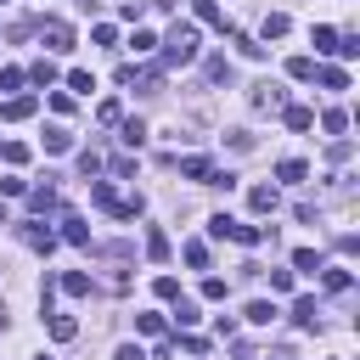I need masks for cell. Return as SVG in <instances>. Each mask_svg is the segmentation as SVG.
Here are the masks:
<instances>
[{"label": "cell", "mask_w": 360, "mask_h": 360, "mask_svg": "<svg viewBox=\"0 0 360 360\" xmlns=\"http://www.w3.org/2000/svg\"><path fill=\"white\" fill-rule=\"evenodd\" d=\"M22 191H28V186H22L17 174H0V197H22Z\"/></svg>", "instance_id": "cell-47"}, {"label": "cell", "mask_w": 360, "mask_h": 360, "mask_svg": "<svg viewBox=\"0 0 360 360\" xmlns=\"http://www.w3.org/2000/svg\"><path fill=\"white\" fill-rule=\"evenodd\" d=\"M304 174H309V163H304V158H281V163H276V180H287V186H298Z\"/></svg>", "instance_id": "cell-10"}, {"label": "cell", "mask_w": 360, "mask_h": 360, "mask_svg": "<svg viewBox=\"0 0 360 360\" xmlns=\"http://www.w3.org/2000/svg\"><path fill=\"white\" fill-rule=\"evenodd\" d=\"M332 56H338V62H354V56H360V34H338Z\"/></svg>", "instance_id": "cell-17"}, {"label": "cell", "mask_w": 360, "mask_h": 360, "mask_svg": "<svg viewBox=\"0 0 360 360\" xmlns=\"http://www.w3.org/2000/svg\"><path fill=\"white\" fill-rule=\"evenodd\" d=\"M174 321H180V326H197V304H186V298H174Z\"/></svg>", "instance_id": "cell-42"}, {"label": "cell", "mask_w": 360, "mask_h": 360, "mask_svg": "<svg viewBox=\"0 0 360 360\" xmlns=\"http://www.w3.org/2000/svg\"><path fill=\"white\" fill-rule=\"evenodd\" d=\"M96 118H101V124H118V118H124V107H118V96H107V101L96 107Z\"/></svg>", "instance_id": "cell-37"}, {"label": "cell", "mask_w": 360, "mask_h": 360, "mask_svg": "<svg viewBox=\"0 0 360 360\" xmlns=\"http://www.w3.org/2000/svg\"><path fill=\"white\" fill-rule=\"evenodd\" d=\"M28 79H34L39 90H45V84H56V62H51V56H39V62L28 68Z\"/></svg>", "instance_id": "cell-18"}, {"label": "cell", "mask_w": 360, "mask_h": 360, "mask_svg": "<svg viewBox=\"0 0 360 360\" xmlns=\"http://www.w3.org/2000/svg\"><path fill=\"white\" fill-rule=\"evenodd\" d=\"M197 51H202L197 28H191V22H174V28H169V39H163V68H191V62H197Z\"/></svg>", "instance_id": "cell-1"}, {"label": "cell", "mask_w": 360, "mask_h": 360, "mask_svg": "<svg viewBox=\"0 0 360 360\" xmlns=\"http://www.w3.org/2000/svg\"><path fill=\"white\" fill-rule=\"evenodd\" d=\"M135 332H146V338H163V315H152V309H146V315H135Z\"/></svg>", "instance_id": "cell-36"}, {"label": "cell", "mask_w": 360, "mask_h": 360, "mask_svg": "<svg viewBox=\"0 0 360 360\" xmlns=\"http://www.w3.org/2000/svg\"><path fill=\"white\" fill-rule=\"evenodd\" d=\"M270 292H292V270H270Z\"/></svg>", "instance_id": "cell-46"}, {"label": "cell", "mask_w": 360, "mask_h": 360, "mask_svg": "<svg viewBox=\"0 0 360 360\" xmlns=\"http://www.w3.org/2000/svg\"><path fill=\"white\" fill-rule=\"evenodd\" d=\"M321 281H326V292H349V287H354L349 270H321Z\"/></svg>", "instance_id": "cell-32"}, {"label": "cell", "mask_w": 360, "mask_h": 360, "mask_svg": "<svg viewBox=\"0 0 360 360\" xmlns=\"http://www.w3.org/2000/svg\"><path fill=\"white\" fill-rule=\"evenodd\" d=\"M90 39H96V45H112V39H118V28H112V22H96V28H90Z\"/></svg>", "instance_id": "cell-44"}, {"label": "cell", "mask_w": 360, "mask_h": 360, "mask_svg": "<svg viewBox=\"0 0 360 360\" xmlns=\"http://www.w3.org/2000/svg\"><path fill=\"white\" fill-rule=\"evenodd\" d=\"M225 292H231V281H225V276H208V281H202V298H208V304H219Z\"/></svg>", "instance_id": "cell-35"}, {"label": "cell", "mask_w": 360, "mask_h": 360, "mask_svg": "<svg viewBox=\"0 0 360 360\" xmlns=\"http://www.w3.org/2000/svg\"><path fill=\"white\" fill-rule=\"evenodd\" d=\"M51 112H62V118H68V112H73V96H62V90H51Z\"/></svg>", "instance_id": "cell-49"}, {"label": "cell", "mask_w": 360, "mask_h": 360, "mask_svg": "<svg viewBox=\"0 0 360 360\" xmlns=\"http://www.w3.org/2000/svg\"><path fill=\"white\" fill-rule=\"evenodd\" d=\"M129 45H135V56H152V51H158V34H152V28H135Z\"/></svg>", "instance_id": "cell-24"}, {"label": "cell", "mask_w": 360, "mask_h": 360, "mask_svg": "<svg viewBox=\"0 0 360 360\" xmlns=\"http://www.w3.org/2000/svg\"><path fill=\"white\" fill-rule=\"evenodd\" d=\"M68 90H84V96H90V90H96V79H90L84 68H73V73H68Z\"/></svg>", "instance_id": "cell-39"}, {"label": "cell", "mask_w": 360, "mask_h": 360, "mask_svg": "<svg viewBox=\"0 0 360 360\" xmlns=\"http://www.w3.org/2000/svg\"><path fill=\"white\" fill-rule=\"evenodd\" d=\"M253 107H259V112H281V107H287V90L264 79V84H253Z\"/></svg>", "instance_id": "cell-3"}, {"label": "cell", "mask_w": 360, "mask_h": 360, "mask_svg": "<svg viewBox=\"0 0 360 360\" xmlns=\"http://www.w3.org/2000/svg\"><path fill=\"white\" fill-rule=\"evenodd\" d=\"M39 39H45V51H73V28H68V22H56V17H45V22H39Z\"/></svg>", "instance_id": "cell-2"}, {"label": "cell", "mask_w": 360, "mask_h": 360, "mask_svg": "<svg viewBox=\"0 0 360 360\" xmlns=\"http://www.w3.org/2000/svg\"><path fill=\"white\" fill-rule=\"evenodd\" d=\"M79 169H84V180H96V174H101V158H96V152H79Z\"/></svg>", "instance_id": "cell-45"}, {"label": "cell", "mask_w": 360, "mask_h": 360, "mask_svg": "<svg viewBox=\"0 0 360 360\" xmlns=\"http://www.w3.org/2000/svg\"><path fill=\"white\" fill-rule=\"evenodd\" d=\"M22 79H28L22 68H0V90H22Z\"/></svg>", "instance_id": "cell-43"}, {"label": "cell", "mask_w": 360, "mask_h": 360, "mask_svg": "<svg viewBox=\"0 0 360 360\" xmlns=\"http://www.w3.org/2000/svg\"><path fill=\"white\" fill-rule=\"evenodd\" d=\"M248 208H253V214H276V208H281V191H276V186H253V191H248Z\"/></svg>", "instance_id": "cell-4"}, {"label": "cell", "mask_w": 360, "mask_h": 360, "mask_svg": "<svg viewBox=\"0 0 360 360\" xmlns=\"http://www.w3.org/2000/svg\"><path fill=\"white\" fill-rule=\"evenodd\" d=\"M22 242H28L34 253H51V248H56V236H51V231H45L39 219H28V225H22Z\"/></svg>", "instance_id": "cell-7"}, {"label": "cell", "mask_w": 360, "mask_h": 360, "mask_svg": "<svg viewBox=\"0 0 360 360\" xmlns=\"http://www.w3.org/2000/svg\"><path fill=\"white\" fill-rule=\"evenodd\" d=\"M225 146H231V152H253V135H248V129H231Z\"/></svg>", "instance_id": "cell-40"}, {"label": "cell", "mask_w": 360, "mask_h": 360, "mask_svg": "<svg viewBox=\"0 0 360 360\" xmlns=\"http://www.w3.org/2000/svg\"><path fill=\"white\" fill-rule=\"evenodd\" d=\"M118 141H124V146H141V141H146V124H141V118H124V135H118Z\"/></svg>", "instance_id": "cell-34"}, {"label": "cell", "mask_w": 360, "mask_h": 360, "mask_svg": "<svg viewBox=\"0 0 360 360\" xmlns=\"http://www.w3.org/2000/svg\"><path fill=\"white\" fill-rule=\"evenodd\" d=\"M90 202H96V208H107V214H112V208H118V191H112V186H107V180H90Z\"/></svg>", "instance_id": "cell-13"}, {"label": "cell", "mask_w": 360, "mask_h": 360, "mask_svg": "<svg viewBox=\"0 0 360 360\" xmlns=\"http://www.w3.org/2000/svg\"><path fill=\"white\" fill-rule=\"evenodd\" d=\"M287 73H292L298 84H304V79H315V56H292V62H287Z\"/></svg>", "instance_id": "cell-33"}, {"label": "cell", "mask_w": 360, "mask_h": 360, "mask_svg": "<svg viewBox=\"0 0 360 360\" xmlns=\"http://www.w3.org/2000/svg\"><path fill=\"white\" fill-rule=\"evenodd\" d=\"M0 225H6V202H0Z\"/></svg>", "instance_id": "cell-51"}, {"label": "cell", "mask_w": 360, "mask_h": 360, "mask_svg": "<svg viewBox=\"0 0 360 360\" xmlns=\"http://www.w3.org/2000/svg\"><path fill=\"white\" fill-rule=\"evenodd\" d=\"M0 158H6V163H28V146H22V141H6Z\"/></svg>", "instance_id": "cell-41"}, {"label": "cell", "mask_w": 360, "mask_h": 360, "mask_svg": "<svg viewBox=\"0 0 360 360\" xmlns=\"http://www.w3.org/2000/svg\"><path fill=\"white\" fill-rule=\"evenodd\" d=\"M62 292H68V298H84V292H90V276H84V270H68V276H62Z\"/></svg>", "instance_id": "cell-21"}, {"label": "cell", "mask_w": 360, "mask_h": 360, "mask_svg": "<svg viewBox=\"0 0 360 360\" xmlns=\"http://www.w3.org/2000/svg\"><path fill=\"white\" fill-rule=\"evenodd\" d=\"M34 107H39L34 96H11V101L0 107V118H6V124H22V118H34Z\"/></svg>", "instance_id": "cell-6"}, {"label": "cell", "mask_w": 360, "mask_h": 360, "mask_svg": "<svg viewBox=\"0 0 360 360\" xmlns=\"http://www.w3.org/2000/svg\"><path fill=\"white\" fill-rule=\"evenodd\" d=\"M315 79H321L326 90H349V73H343V68H315Z\"/></svg>", "instance_id": "cell-27"}, {"label": "cell", "mask_w": 360, "mask_h": 360, "mask_svg": "<svg viewBox=\"0 0 360 360\" xmlns=\"http://www.w3.org/2000/svg\"><path fill=\"white\" fill-rule=\"evenodd\" d=\"M292 270L315 276V270H321V253H315V248H298V253H292Z\"/></svg>", "instance_id": "cell-31"}, {"label": "cell", "mask_w": 360, "mask_h": 360, "mask_svg": "<svg viewBox=\"0 0 360 360\" xmlns=\"http://www.w3.org/2000/svg\"><path fill=\"white\" fill-rule=\"evenodd\" d=\"M202 73H208V84H231V62H225V56H208Z\"/></svg>", "instance_id": "cell-26"}, {"label": "cell", "mask_w": 360, "mask_h": 360, "mask_svg": "<svg viewBox=\"0 0 360 360\" xmlns=\"http://www.w3.org/2000/svg\"><path fill=\"white\" fill-rule=\"evenodd\" d=\"M287 28H292V22H287V11H270V17L259 22V34H264V39H281Z\"/></svg>", "instance_id": "cell-16"}, {"label": "cell", "mask_w": 360, "mask_h": 360, "mask_svg": "<svg viewBox=\"0 0 360 360\" xmlns=\"http://www.w3.org/2000/svg\"><path fill=\"white\" fill-rule=\"evenodd\" d=\"M152 292H158V298H169V304H174V298H180V281H174V276H158V281H152Z\"/></svg>", "instance_id": "cell-38"}, {"label": "cell", "mask_w": 360, "mask_h": 360, "mask_svg": "<svg viewBox=\"0 0 360 360\" xmlns=\"http://www.w3.org/2000/svg\"><path fill=\"white\" fill-rule=\"evenodd\" d=\"M0 332H6V309H0Z\"/></svg>", "instance_id": "cell-50"}, {"label": "cell", "mask_w": 360, "mask_h": 360, "mask_svg": "<svg viewBox=\"0 0 360 360\" xmlns=\"http://www.w3.org/2000/svg\"><path fill=\"white\" fill-rule=\"evenodd\" d=\"M242 315H248L253 326H270V321H276V304H270V298H253V304H248Z\"/></svg>", "instance_id": "cell-14"}, {"label": "cell", "mask_w": 360, "mask_h": 360, "mask_svg": "<svg viewBox=\"0 0 360 360\" xmlns=\"http://www.w3.org/2000/svg\"><path fill=\"white\" fill-rule=\"evenodd\" d=\"M180 259H186L191 270H208V242H186V248H180Z\"/></svg>", "instance_id": "cell-20"}, {"label": "cell", "mask_w": 360, "mask_h": 360, "mask_svg": "<svg viewBox=\"0 0 360 360\" xmlns=\"http://www.w3.org/2000/svg\"><path fill=\"white\" fill-rule=\"evenodd\" d=\"M292 321H298L304 332H315V326H321V309H315V298H298V304H292Z\"/></svg>", "instance_id": "cell-11"}, {"label": "cell", "mask_w": 360, "mask_h": 360, "mask_svg": "<svg viewBox=\"0 0 360 360\" xmlns=\"http://www.w3.org/2000/svg\"><path fill=\"white\" fill-rule=\"evenodd\" d=\"M180 174H186V180H208V174H214V163H208L202 152H191V158H180Z\"/></svg>", "instance_id": "cell-9"}, {"label": "cell", "mask_w": 360, "mask_h": 360, "mask_svg": "<svg viewBox=\"0 0 360 360\" xmlns=\"http://www.w3.org/2000/svg\"><path fill=\"white\" fill-rule=\"evenodd\" d=\"M231 45H236L248 62H264V45H259V39H248V34H231Z\"/></svg>", "instance_id": "cell-25"}, {"label": "cell", "mask_w": 360, "mask_h": 360, "mask_svg": "<svg viewBox=\"0 0 360 360\" xmlns=\"http://www.w3.org/2000/svg\"><path fill=\"white\" fill-rule=\"evenodd\" d=\"M34 360H51V354H34Z\"/></svg>", "instance_id": "cell-52"}, {"label": "cell", "mask_w": 360, "mask_h": 360, "mask_svg": "<svg viewBox=\"0 0 360 360\" xmlns=\"http://www.w3.org/2000/svg\"><path fill=\"white\" fill-rule=\"evenodd\" d=\"M281 124H287V129H309L315 112H309V107H281Z\"/></svg>", "instance_id": "cell-19"}, {"label": "cell", "mask_w": 360, "mask_h": 360, "mask_svg": "<svg viewBox=\"0 0 360 360\" xmlns=\"http://www.w3.org/2000/svg\"><path fill=\"white\" fill-rule=\"evenodd\" d=\"M309 39H315V51H326V56H332V45H338V28L315 22V28H309Z\"/></svg>", "instance_id": "cell-23"}, {"label": "cell", "mask_w": 360, "mask_h": 360, "mask_svg": "<svg viewBox=\"0 0 360 360\" xmlns=\"http://www.w3.org/2000/svg\"><path fill=\"white\" fill-rule=\"evenodd\" d=\"M197 22H208V28H225V11H219V0H197Z\"/></svg>", "instance_id": "cell-22"}, {"label": "cell", "mask_w": 360, "mask_h": 360, "mask_svg": "<svg viewBox=\"0 0 360 360\" xmlns=\"http://www.w3.org/2000/svg\"><path fill=\"white\" fill-rule=\"evenodd\" d=\"M62 242H73V248H84V242H90V225H84L79 214H62Z\"/></svg>", "instance_id": "cell-8"}, {"label": "cell", "mask_w": 360, "mask_h": 360, "mask_svg": "<svg viewBox=\"0 0 360 360\" xmlns=\"http://www.w3.org/2000/svg\"><path fill=\"white\" fill-rule=\"evenodd\" d=\"M321 129L343 141V129H349V112H343V107H326V112H321Z\"/></svg>", "instance_id": "cell-12"}, {"label": "cell", "mask_w": 360, "mask_h": 360, "mask_svg": "<svg viewBox=\"0 0 360 360\" xmlns=\"http://www.w3.org/2000/svg\"><path fill=\"white\" fill-rule=\"evenodd\" d=\"M112 360H146V349H141V343H118V349H112Z\"/></svg>", "instance_id": "cell-48"}, {"label": "cell", "mask_w": 360, "mask_h": 360, "mask_svg": "<svg viewBox=\"0 0 360 360\" xmlns=\"http://www.w3.org/2000/svg\"><path fill=\"white\" fill-rule=\"evenodd\" d=\"M51 338H56V343H73V338H79V321H73V315H51Z\"/></svg>", "instance_id": "cell-15"}, {"label": "cell", "mask_w": 360, "mask_h": 360, "mask_svg": "<svg viewBox=\"0 0 360 360\" xmlns=\"http://www.w3.org/2000/svg\"><path fill=\"white\" fill-rule=\"evenodd\" d=\"M22 197H28L34 219H39V214H51V208H56V186H51V174H45V186H34V191H22Z\"/></svg>", "instance_id": "cell-5"}, {"label": "cell", "mask_w": 360, "mask_h": 360, "mask_svg": "<svg viewBox=\"0 0 360 360\" xmlns=\"http://www.w3.org/2000/svg\"><path fill=\"white\" fill-rule=\"evenodd\" d=\"M45 152H73V135L56 124V129H45Z\"/></svg>", "instance_id": "cell-28"}, {"label": "cell", "mask_w": 360, "mask_h": 360, "mask_svg": "<svg viewBox=\"0 0 360 360\" xmlns=\"http://www.w3.org/2000/svg\"><path fill=\"white\" fill-rule=\"evenodd\" d=\"M146 259H158V264L169 259V236L163 231H146Z\"/></svg>", "instance_id": "cell-30"}, {"label": "cell", "mask_w": 360, "mask_h": 360, "mask_svg": "<svg viewBox=\"0 0 360 360\" xmlns=\"http://www.w3.org/2000/svg\"><path fill=\"white\" fill-rule=\"evenodd\" d=\"M231 231H236L231 214H214V219H208V236H214V242H231Z\"/></svg>", "instance_id": "cell-29"}]
</instances>
